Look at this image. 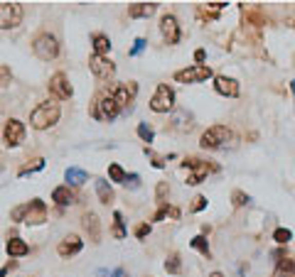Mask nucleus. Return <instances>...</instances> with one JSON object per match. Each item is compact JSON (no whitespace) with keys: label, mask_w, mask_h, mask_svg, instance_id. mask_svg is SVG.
<instances>
[{"label":"nucleus","mask_w":295,"mask_h":277,"mask_svg":"<svg viewBox=\"0 0 295 277\" xmlns=\"http://www.w3.org/2000/svg\"><path fill=\"white\" fill-rule=\"evenodd\" d=\"M12 221H20V223H27V226H40V223L47 221V206L42 199H32L23 204V206H17V209H12L10 213Z\"/></svg>","instance_id":"obj_1"},{"label":"nucleus","mask_w":295,"mask_h":277,"mask_svg":"<svg viewBox=\"0 0 295 277\" xmlns=\"http://www.w3.org/2000/svg\"><path fill=\"white\" fill-rule=\"evenodd\" d=\"M59 115H62L59 103H54V101H42V103L30 113V123H32L34 130H47V128L57 125Z\"/></svg>","instance_id":"obj_2"},{"label":"nucleus","mask_w":295,"mask_h":277,"mask_svg":"<svg viewBox=\"0 0 295 277\" xmlns=\"http://www.w3.org/2000/svg\"><path fill=\"white\" fill-rule=\"evenodd\" d=\"M231 143H236V135L231 133V128H227V125H214V128L205 130L199 137V145L205 150H224Z\"/></svg>","instance_id":"obj_3"},{"label":"nucleus","mask_w":295,"mask_h":277,"mask_svg":"<svg viewBox=\"0 0 295 277\" xmlns=\"http://www.w3.org/2000/svg\"><path fill=\"white\" fill-rule=\"evenodd\" d=\"M32 52L37 54V59H42V62H52V59H57V54H59L57 37L49 34V32L37 34L34 42H32Z\"/></svg>","instance_id":"obj_4"},{"label":"nucleus","mask_w":295,"mask_h":277,"mask_svg":"<svg viewBox=\"0 0 295 277\" xmlns=\"http://www.w3.org/2000/svg\"><path fill=\"white\" fill-rule=\"evenodd\" d=\"M91 115L96 118V121L101 123H111L116 121L118 115H121V106L116 103L114 93H108V96H101V98L94 103V111H91Z\"/></svg>","instance_id":"obj_5"},{"label":"nucleus","mask_w":295,"mask_h":277,"mask_svg":"<svg viewBox=\"0 0 295 277\" xmlns=\"http://www.w3.org/2000/svg\"><path fill=\"white\" fill-rule=\"evenodd\" d=\"M23 23V5L20 3H0V30H12Z\"/></svg>","instance_id":"obj_6"},{"label":"nucleus","mask_w":295,"mask_h":277,"mask_svg":"<svg viewBox=\"0 0 295 277\" xmlns=\"http://www.w3.org/2000/svg\"><path fill=\"white\" fill-rule=\"evenodd\" d=\"M175 108V91L168 86V84H160L155 96L150 98V111L155 113H168Z\"/></svg>","instance_id":"obj_7"},{"label":"nucleus","mask_w":295,"mask_h":277,"mask_svg":"<svg viewBox=\"0 0 295 277\" xmlns=\"http://www.w3.org/2000/svg\"><path fill=\"white\" fill-rule=\"evenodd\" d=\"M207 78H212V69L205 64H194V67H187L175 74V81H180V84H199Z\"/></svg>","instance_id":"obj_8"},{"label":"nucleus","mask_w":295,"mask_h":277,"mask_svg":"<svg viewBox=\"0 0 295 277\" xmlns=\"http://www.w3.org/2000/svg\"><path fill=\"white\" fill-rule=\"evenodd\" d=\"M23 140H25V123L17 121V118H10L5 123V128H3V143L8 147H17Z\"/></svg>","instance_id":"obj_9"},{"label":"nucleus","mask_w":295,"mask_h":277,"mask_svg":"<svg viewBox=\"0 0 295 277\" xmlns=\"http://www.w3.org/2000/svg\"><path fill=\"white\" fill-rule=\"evenodd\" d=\"M49 93H54L59 101H69L71 96H74V89H71V84H69L67 74L57 71L54 76L49 78Z\"/></svg>","instance_id":"obj_10"},{"label":"nucleus","mask_w":295,"mask_h":277,"mask_svg":"<svg viewBox=\"0 0 295 277\" xmlns=\"http://www.w3.org/2000/svg\"><path fill=\"white\" fill-rule=\"evenodd\" d=\"M160 32H162L168 45H177V42H180V25H177V17H175V15H162V17H160Z\"/></svg>","instance_id":"obj_11"},{"label":"nucleus","mask_w":295,"mask_h":277,"mask_svg":"<svg viewBox=\"0 0 295 277\" xmlns=\"http://www.w3.org/2000/svg\"><path fill=\"white\" fill-rule=\"evenodd\" d=\"M185 167H190V169H192V174L187 177V184H199V182H202L209 172H214V169H216V167L207 165V162H202V160H185Z\"/></svg>","instance_id":"obj_12"},{"label":"nucleus","mask_w":295,"mask_h":277,"mask_svg":"<svg viewBox=\"0 0 295 277\" xmlns=\"http://www.w3.org/2000/svg\"><path fill=\"white\" fill-rule=\"evenodd\" d=\"M91 71L96 74L99 78H111L116 74V67L114 62L108 59V56H91Z\"/></svg>","instance_id":"obj_13"},{"label":"nucleus","mask_w":295,"mask_h":277,"mask_svg":"<svg viewBox=\"0 0 295 277\" xmlns=\"http://www.w3.org/2000/svg\"><path fill=\"white\" fill-rule=\"evenodd\" d=\"M136 93H138V84H136V81L123 84V86H118V89L114 91V98H116V103L121 106V111H123V108H128V103H133Z\"/></svg>","instance_id":"obj_14"},{"label":"nucleus","mask_w":295,"mask_h":277,"mask_svg":"<svg viewBox=\"0 0 295 277\" xmlns=\"http://www.w3.org/2000/svg\"><path fill=\"white\" fill-rule=\"evenodd\" d=\"M214 91L229 98H236L238 96V81L231 76H214Z\"/></svg>","instance_id":"obj_15"},{"label":"nucleus","mask_w":295,"mask_h":277,"mask_svg":"<svg viewBox=\"0 0 295 277\" xmlns=\"http://www.w3.org/2000/svg\"><path fill=\"white\" fill-rule=\"evenodd\" d=\"M81 248H84V243H81L79 235H67V238H64V241L59 243L57 253L62 255V258H71V255L81 253Z\"/></svg>","instance_id":"obj_16"},{"label":"nucleus","mask_w":295,"mask_h":277,"mask_svg":"<svg viewBox=\"0 0 295 277\" xmlns=\"http://www.w3.org/2000/svg\"><path fill=\"white\" fill-rule=\"evenodd\" d=\"M81 226H84V231L89 233V238L94 241V243H99V238H101V223H99V216L96 213H84V221H81Z\"/></svg>","instance_id":"obj_17"},{"label":"nucleus","mask_w":295,"mask_h":277,"mask_svg":"<svg viewBox=\"0 0 295 277\" xmlns=\"http://www.w3.org/2000/svg\"><path fill=\"white\" fill-rule=\"evenodd\" d=\"M155 10H158V3H136L128 8V15L131 17H150V15H155Z\"/></svg>","instance_id":"obj_18"},{"label":"nucleus","mask_w":295,"mask_h":277,"mask_svg":"<svg viewBox=\"0 0 295 277\" xmlns=\"http://www.w3.org/2000/svg\"><path fill=\"white\" fill-rule=\"evenodd\" d=\"M5 250H8L10 258H23V255L30 253V245L25 243L23 238H10V241L5 243Z\"/></svg>","instance_id":"obj_19"},{"label":"nucleus","mask_w":295,"mask_h":277,"mask_svg":"<svg viewBox=\"0 0 295 277\" xmlns=\"http://www.w3.org/2000/svg\"><path fill=\"white\" fill-rule=\"evenodd\" d=\"M172 130H180V133H185V130H190L192 128V113L187 111H177L175 115H172Z\"/></svg>","instance_id":"obj_20"},{"label":"nucleus","mask_w":295,"mask_h":277,"mask_svg":"<svg viewBox=\"0 0 295 277\" xmlns=\"http://www.w3.org/2000/svg\"><path fill=\"white\" fill-rule=\"evenodd\" d=\"M52 201H57L59 206H71L77 201V196H74V191L69 187H57L52 191Z\"/></svg>","instance_id":"obj_21"},{"label":"nucleus","mask_w":295,"mask_h":277,"mask_svg":"<svg viewBox=\"0 0 295 277\" xmlns=\"http://www.w3.org/2000/svg\"><path fill=\"white\" fill-rule=\"evenodd\" d=\"M64 179H67V187L71 184V187H81L86 179H89V174L84 172V169H79V167H69L67 172H64Z\"/></svg>","instance_id":"obj_22"},{"label":"nucleus","mask_w":295,"mask_h":277,"mask_svg":"<svg viewBox=\"0 0 295 277\" xmlns=\"http://www.w3.org/2000/svg\"><path fill=\"white\" fill-rule=\"evenodd\" d=\"M273 277H295V260L293 258L278 260V265L273 270Z\"/></svg>","instance_id":"obj_23"},{"label":"nucleus","mask_w":295,"mask_h":277,"mask_svg":"<svg viewBox=\"0 0 295 277\" xmlns=\"http://www.w3.org/2000/svg\"><path fill=\"white\" fill-rule=\"evenodd\" d=\"M96 194H99L101 204L114 201V189H111V182H106V179H96Z\"/></svg>","instance_id":"obj_24"},{"label":"nucleus","mask_w":295,"mask_h":277,"mask_svg":"<svg viewBox=\"0 0 295 277\" xmlns=\"http://www.w3.org/2000/svg\"><path fill=\"white\" fill-rule=\"evenodd\" d=\"M111 49V39L106 34H94V54L96 56H106Z\"/></svg>","instance_id":"obj_25"},{"label":"nucleus","mask_w":295,"mask_h":277,"mask_svg":"<svg viewBox=\"0 0 295 277\" xmlns=\"http://www.w3.org/2000/svg\"><path fill=\"white\" fill-rule=\"evenodd\" d=\"M125 177H128V174H125L123 172V167L121 165H108V179H111V182H116V184H125Z\"/></svg>","instance_id":"obj_26"},{"label":"nucleus","mask_w":295,"mask_h":277,"mask_svg":"<svg viewBox=\"0 0 295 277\" xmlns=\"http://www.w3.org/2000/svg\"><path fill=\"white\" fill-rule=\"evenodd\" d=\"M190 245H192L194 250H199L205 258H212V250H209V243H207L205 235H197V238H192V241H190Z\"/></svg>","instance_id":"obj_27"},{"label":"nucleus","mask_w":295,"mask_h":277,"mask_svg":"<svg viewBox=\"0 0 295 277\" xmlns=\"http://www.w3.org/2000/svg\"><path fill=\"white\" fill-rule=\"evenodd\" d=\"M273 241L281 243V245L290 243V241H293V231H288V228H275V231H273Z\"/></svg>","instance_id":"obj_28"},{"label":"nucleus","mask_w":295,"mask_h":277,"mask_svg":"<svg viewBox=\"0 0 295 277\" xmlns=\"http://www.w3.org/2000/svg\"><path fill=\"white\" fill-rule=\"evenodd\" d=\"M138 137H140L143 143H153V140H155V133H153V128H150L148 123H140V125H138Z\"/></svg>","instance_id":"obj_29"},{"label":"nucleus","mask_w":295,"mask_h":277,"mask_svg":"<svg viewBox=\"0 0 295 277\" xmlns=\"http://www.w3.org/2000/svg\"><path fill=\"white\" fill-rule=\"evenodd\" d=\"M180 267H182V263L177 255H170V258L165 260V270H168L170 275H180Z\"/></svg>","instance_id":"obj_30"},{"label":"nucleus","mask_w":295,"mask_h":277,"mask_svg":"<svg viewBox=\"0 0 295 277\" xmlns=\"http://www.w3.org/2000/svg\"><path fill=\"white\" fill-rule=\"evenodd\" d=\"M114 219H116V226H114V235L116 238H125L128 235V231H125V226H123V219H121V213L116 211L114 213Z\"/></svg>","instance_id":"obj_31"},{"label":"nucleus","mask_w":295,"mask_h":277,"mask_svg":"<svg viewBox=\"0 0 295 277\" xmlns=\"http://www.w3.org/2000/svg\"><path fill=\"white\" fill-rule=\"evenodd\" d=\"M231 199H234V206H249L251 204V196L249 194H244V191H234Z\"/></svg>","instance_id":"obj_32"},{"label":"nucleus","mask_w":295,"mask_h":277,"mask_svg":"<svg viewBox=\"0 0 295 277\" xmlns=\"http://www.w3.org/2000/svg\"><path fill=\"white\" fill-rule=\"evenodd\" d=\"M10 81H12V71H10V67L0 64V86H8Z\"/></svg>","instance_id":"obj_33"},{"label":"nucleus","mask_w":295,"mask_h":277,"mask_svg":"<svg viewBox=\"0 0 295 277\" xmlns=\"http://www.w3.org/2000/svg\"><path fill=\"white\" fill-rule=\"evenodd\" d=\"M136 235L140 238V241H143L145 235H150V226H148V223H140V226L136 228Z\"/></svg>","instance_id":"obj_34"},{"label":"nucleus","mask_w":295,"mask_h":277,"mask_svg":"<svg viewBox=\"0 0 295 277\" xmlns=\"http://www.w3.org/2000/svg\"><path fill=\"white\" fill-rule=\"evenodd\" d=\"M143 49H145V39H136V45H133V49H131V56H138Z\"/></svg>","instance_id":"obj_35"},{"label":"nucleus","mask_w":295,"mask_h":277,"mask_svg":"<svg viewBox=\"0 0 295 277\" xmlns=\"http://www.w3.org/2000/svg\"><path fill=\"white\" fill-rule=\"evenodd\" d=\"M125 187L138 189V187H140V177H138V174H131V177H125Z\"/></svg>","instance_id":"obj_36"},{"label":"nucleus","mask_w":295,"mask_h":277,"mask_svg":"<svg viewBox=\"0 0 295 277\" xmlns=\"http://www.w3.org/2000/svg\"><path fill=\"white\" fill-rule=\"evenodd\" d=\"M205 206H207V196H197V199H194V204H192V211L197 213V211H202Z\"/></svg>","instance_id":"obj_37"},{"label":"nucleus","mask_w":295,"mask_h":277,"mask_svg":"<svg viewBox=\"0 0 295 277\" xmlns=\"http://www.w3.org/2000/svg\"><path fill=\"white\" fill-rule=\"evenodd\" d=\"M96 277H114V270H96Z\"/></svg>","instance_id":"obj_38"},{"label":"nucleus","mask_w":295,"mask_h":277,"mask_svg":"<svg viewBox=\"0 0 295 277\" xmlns=\"http://www.w3.org/2000/svg\"><path fill=\"white\" fill-rule=\"evenodd\" d=\"M205 56H207V52H205V49H197V52H194V59H197L199 64L205 62Z\"/></svg>","instance_id":"obj_39"},{"label":"nucleus","mask_w":295,"mask_h":277,"mask_svg":"<svg viewBox=\"0 0 295 277\" xmlns=\"http://www.w3.org/2000/svg\"><path fill=\"white\" fill-rule=\"evenodd\" d=\"M114 277H131V275L125 272L123 267H116V270H114Z\"/></svg>","instance_id":"obj_40"},{"label":"nucleus","mask_w":295,"mask_h":277,"mask_svg":"<svg viewBox=\"0 0 295 277\" xmlns=\"http://www.w3.org/2000/svg\"><path fill=\"white\" fill-rule=\"evenodd\" d=\"M0 277H8V267H0Z\"/></svg>","instance_id":"obj_41"},{"label":"nucleus","mask_w":295,"mask_h":277,"mask_svg":"<svg viewBox=\"0 0 295 277\" xmlns=\"http://www.w3.org/2000/svg\"><path fill=\"white\" fill-rule=\"evenodd\" d=\"M209 277H224V275H222V272H212V275H209Z\"/></svg>","instance_id":"obj_42"}]
</instances>
